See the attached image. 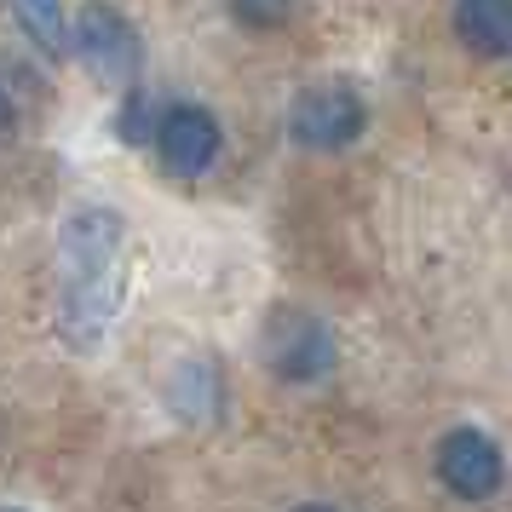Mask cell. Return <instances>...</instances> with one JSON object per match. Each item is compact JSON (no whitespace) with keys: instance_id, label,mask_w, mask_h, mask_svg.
<instances>
[{"instance_id":"1","label":"cell","mask_w":512,"mask_h":512,"mask_svg":"<svg viewBox=\"0 0 512 512\" xmlns=\"http://www.w3.org/2000/svg\"><path fill=\"white\" fill-rule=\"evenodd\" d=\"M121 242L127 219L116 208H75L58 236V340L98 351L121 305Z\"/></svg>"},{"instance_id":"2","label":"cell","mask_w":512,"mask_h":512,"mask_svg":"<svg viewBox=\"0 0 512 512\" xmlns=\"http://www.w3.org/2000/svg\"><path fill=\"white\" fill-rule=\"evenodd\" d=\"M75 47H81V58H87V70L98 75V81H110V87H139V70H144V41L139 29L121 18L110 0H87L81 6V18H75Z\"/></svg>"},{"instance_id":"3","label":"cell","mask_w":512,"mask_h":512,"mask_svg":"<svg viewBox=\"0 0 512 512\" xmlns=\"http://www.w3.org/2000/svg\"><path fill=\"white\" fill-rule=\"evenodd\" d=\"M363 127H369V104L351 93L346 81H317V87H305L294 98V110H288V133L294 144L305 150H351V144L363 139Z\"/></svg>"},{"instance_id":"4","label":"cell","mask_w":512,"mask_h":512,"mask_svg":"<svg viewBox=\"0 0 512 512\" xmlns=\"http://www.w3.org/2000/svg\"><path fill=\"white\" fill-rule=\"evenodd\" d=\"M265 363L277 380H294V386H311L334 369V334H328L323 317H311L300 305H282L265 317Z\"/></svg>"},{"instance_id":"5","label":"cell","mask_w":512,"mask_h":512,"mask_svg":"<svg viewBox=\"0 0 512 512\" xmlns=\"http://www.w3.org/2000/svg\"><path fill=\"white\" fill-rule=\"evenodd\" d=\"M438 478L449 495L461 501H489L495 489L507 484V461H501V443L478 432V426H455L438 443Z\"/></svg>"},{"instance_id":"6","label":"cell","mask_w":512,"mask_h":512,"mask_svg":"<svg viewBox=\"0 0 512 512\" xmlns=\"http://www.w3.org/2000/svg\"><path fill=\"white\" fill-rule=\"evenodd\" d=\"M156 150H162V167L173 179H202L213 162H219V116L202 110V104H167L162 121H156Z\"/></svg>"},{"instance_id":"7","label":"cell","mask_w":512,"mask_h":512,"mask_svg":"<svg viewBox=\"0 0 512 512\" xmlns=\"http://www.w3.org/2000/svg\"><path fill=\"white\" fill-rule=\"evenodd\" d=\"M167 409L179 420H213L225 409V380H219V363L213 357H179V369L167 374Z\"/></svg>"},{"instance_id":"8","label":"cell","mask_w":512,"mask_h":512,"mask_svg":"<svg viewBox=\"0 0 512 512\" xmlns=\"http://www.w3.org/2000/svg\"><path fill=\"white\" fill-rule=\"evenodd\" d=\"M455 35L478 58H512V0H455Z\"/></svg>"},{"instance_id":"9","label":"cell","mask_w":512,"mask_h":512,"mask_svg":"<svg viewBox=\"0 0 512 512\" xmlns=\"http://www.w3.org/2000/svg\"><path fill=\"white\" fill-rule=\"evenodd\" d=\"M6 6H12L18 29H24L47 58H64V52H70V24H64V6H58V0H6Z\"/></svg>"},{"instance_id":"10","label":"cell","mask_w":512,"mask_h":512,"mask_svg":"<svg viewBox=\"0 0 512 512\" xmlns=\"http://www.w3.org/2000/svg\"><path fill=\"white\" fill-rule=\"evenodd\" d=\"M156 121H162V110H150L144 87H127V98H121V116H116L121 144H150V139H156Z\"/></svg>"},{"instance_id":"11","label":"cell","mask_w":512,"mask_h":512,"mask_svg":"<svg viewBox=\"0 0 512 512\" xmlns=\"http://www.w3.org/2000/svg\"><path fill=\"white\" fill-rule=\"evenodd\" d=\"M231 18L242 29H282L288 18H294V0H231Z\"/></svg>"},{"instance_id":"12","label":"cell","mask_w":512,"mask_h":512,"mask_svg":"<svg viewBox=\"0 0 512 512\" xmlns=\"http://www.w3.org/2000/svg\"><path fill=\"white\" fill-rule=\"evenodd\" d=\"M18 133V98H12V87H0V144Z\"/></svg>"},{"instance_id":"13","label":"cell","mask_w":512,"mask_h":512,"mask_svg":"<svg viewBox=\"0 0 512 512\" xmlns=\"http://www.w3.org/2000/svg\"><path fill=\"white\" fill-rule=\"evenodd\" d=\"M294 512H334V507H294Z\"/></svg>"},{"instance_id":"14","label":"cell","mask_w":512,"mask_h":512,"mask_svg":"<svg viewBox=\"0 0 512 512\" xmlns=\"http://www.w3.org/2000/svg\"><path fill=\"white\" fill-rule=\"evenodd\" d=\"M6 512H18V507H6Z\"/></svg>"}]
</instances>
